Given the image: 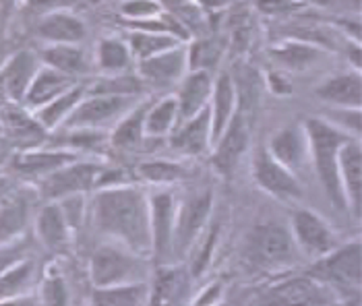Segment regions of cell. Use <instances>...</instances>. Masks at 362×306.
I'll use <instances>...</instances> for the list:
<instances>
[{
    "instance_id": "cell-1",
    "label": "cell",
    "mask_w": 362,
    "mask_h": 306,
    "mask_svg": "<svg viewBox=\"0 0 362 306\" xmlns=\"http://www.w3.org/2000/svg\"><path fill=\"white\" fill-rule=\"evenodd\" d=\"M93 225L137 254L151 252L149 201L135 187H104L91 203Z\"/></svg>"
},
{
    "instance_id": "cell-2",
    "label": "cell",
    "mask_w": 362,
    "mask_h": 306,
    "mask_svg": "<svg viewBox=\"0 0 362 306\" xmlns=\"http://www.w3.org/2000/svg\"><path fill=\"white\" fill-rule=\"evenodd\" d=\"M303 131L307 137L308 155L313 160V166L321 180L323 191L327 193L335 207L348 209L344 193H341V184H339L337 158H339L341 145L352 135L337 129L327 118H307L303 124Z\"/></svg>"
},
{
    "instance_id": "cell-3",
    "label": "cell",
    "mask_w": 362,
    "mask_h": 306,
    "mask_svg": "<svg viewBox=\"0 0 362 306\" xmlns=\"http://www.w3.org/2000/svg\"><path fill=\"white\" fill-rule=\"evenodd\" d=\"M108 167L98 162L73 160L54 172L37 178V195L46 201H58L62 196L87 193L93 187L104 184V174Z\"/></svg>"
},
{
    "instance_id": "cell-4",
    "label": "cell",
    "mask_w": 362,
    "mask_h": 306,
    "mask_svg": "<svg viewBox=\"0 0 362 306\" xmlns=\"http://www.w3.org/2000/svg\"><path fill=\"white\" fill-rule=\"evenodd\" d=\"M135 104L137 98L85 93L60 126L66 131H100L112 122H118Z\"/></svg>"
},
{
    "instance_id": "cell-5",
    "label": "cell",
    "mask_w": 362,
    "mask_h": 306,
    "mask_svg": "<svg viewBox=\"0 0 362 306\" xmlns=\"http://www.w3.org/2000/svg\"><path fill=\"white\" fill-rule=\"evenodd\" d=\"M214 207V193L209 189L197 191L185 199L174 211V236L172 249L178 252L187 251L205 232Z\"/></svg>"
},
{
    "instance_id": "cell-6",
    "label": "cell",
    "mask_w": 362,
    "mask_h": 306,
    "mask_svg": "<svg viewBox=\"0 0 362 306\" xmlns=\"http://www.w3.org/2000/svg\"><path fill=\"white\" fill-rule=\"evenodd\" d=\"M292 234L278 223L259 225L249 236V257L261 267H279L294 261Z\"/></svg>"
},
{
    "instance_id": "cell-7",
    "label": "cell",
    "mask_w": 362,
    "mask_h": 306,
    "mask_svg": "<svg viewBox=\"0 0 362 306\" xmlns=\"http://www.w3.org/2000/svg\"><path fill=\"white\" fill-rule=\"evenodd\" d=\"M139 273V259L129 249L100 247L91 259V279L98 288L133 283Z\"/></svg>"
},
{
    "instance_id": "cell-8",
    "label": "cell",
    "mask_w": 362,
    "mask_h": 306,
    "mask_svg": "<svg viewBox=\"0 0 362 306\" xmlns=\"http://www.w3.org/2000/svg\"><path fill=\"white\" fill-rule=\"evenodd\" d=\"M252 176L255 182L278 201L294 203L303 199V189L294 172L281 166L278 160L272 158L267 149H259L252 158Z\"/></svg>"
},
{
    "instance_id": "cell-9",
    "label": "cell",
    "mask_w": 362,
    "mask_h": 306,
    "mask_svg": "<svg viewBox=\"0 0 362 306\" xmlns=\"http://www.w3.org/2000/svg\"><path fill=\"white\" fill-rule=\"evenodd\" d=\"M292 240L300 251L308 257H325L337 249L334 230L327 222L310 211V209H296L292 213Z\"/></svg>"
},
{
    "instance_id": "cell-10",
    "label": "cell",
    "mask_w": 362,
    "mask_h": 306,
    "mask_svg": "<svg viewBox=\"0 0 362 306\" xmlns=\"http://www.w3.org/2000/svg\"><path fill=\"white\" fill-rule=\"evenodd\" d=\"M313 276L323 286H335L337 290H352L361 283V245L354 242L344 249H334L321 257V263Z\"/></svg>"
},
{
    "instance_id": "cell-11",
    "label": "cell",
    "mask_w": 362,
    "mask_h": 306,
    "mask_svg": "<svg viewBox=\"0 0 362 306\" xmlns=\"http://www.w3.org/2000/svg\"><path fill=\"white\" fill-rule=\"evenodd\" d=\"M187 46L178 44L170 50L160 54L149 56L137 62V75L145 87H158L166 89L170 85L180 83V79L187 75Z\"/></svg>"
},
{
    "instance_id": "cell-12",
    "label": "cell",
    "mask_w": 362,
    "mask_h": 306,
    "mask_svg": "<svg viewBox=\"0 0 362 306\" xmlns=\"http://www.w3.org/2000/svg\"><path fill=\"white\" fill-rule=\"evenodd\" d=\"M249 135H251V129H249L247 118L240 112H236L232 116L230 124L226 126V131L220 135V139L211 147V151H214L211 164L223 178H230L238 166V162L243 160V155L249 147Z\"/></svg>"
},
{
    "instance_id": "cell-13",
    "label": "cell",
    "mask_w": 362,
    "mask_h": 306,
    "mask_svg": "<svg viewBox=\"0 0 362 306\" xmlns=\"http://www.w3.org/2000/svg\"><path fill=\"white\" fill-rule=\"evenodd\" d=\"M40 66V58L31 50H19L0 62V95L11 104H23L28 87Z\"/></svg>"
},
{
    "instance_id": "cell-14",
    "label": "cell",
    "mask_w": 362,
    "mask_h": 306,
    "mask_svg": "<svg viewBox=\"0 0 362 306\" xmlns=\"http://www.w3.org/2000/svg\"><path fill=\"white\" fill-rule=\"evenodd\" d=\"M0 131L11 143H15L21 151L42 147L46 133L35 116L21 104H4L0 108Z\"/></svg>"
},
{
    "instance_id": "cell-15",
    "label": "cell",
    "mask_w": 362,
    "mask_h": 306,
    "mask_svg": "<svg viewBox=\"0 0 362 306\" xmlns=\"http://www.w3.org/2000/svg\"><path fill=\"white\" fill-rule=\"evenodd\" d=\"M174 195L170 191H158L149 199V230H151V251L162 261L172 251L174 236Z\"/></svg>"
},
{
    "instance_id": "cell-16",
    "label": "cell",
    "mask_w": 362,
    "mask_h": 306,
    "mask_svg": "<svg viewBox=\"0 0 362 306\" xmlns=\"http://www.w3.org/2000/svg\"><path fill=\"white\" fill-rule=\"evenodd\" d=\"M337 170H339V184L346 199V207L354 209L356 216H361L362 199V147L358 137H350L341 145L339 158H337Z\"/></svg>"
},
{
    "instance_id": "cell-17",
    "label": "cell",
    "mask_w": 362,
    "mask_h": 306,
    "mask_svg": "<svg viewBox=\"0 0 362 306\" xmlns=\"http://www.w3.org/2000/svg\"><path fill=\"white\" fill-rule=\"evenodd\" d=\"M170 147L187 158L203 155L211 149V122L209 110H201L193 118L176 124V129L170 133Z\"/></svg>"
},
{
    "instance_id": "cell-18",
    "label": "cell",
    "mask_w": 362,
    "mask_h": 306,
    "mask_svg": "<svg viewBox=\"0 0 362 306\" xmlns=\"http://www.w3.org/2000/svg\"><path fill=\"white\" fill-rule=\"evenodd\" d=\"M329 298L332 296L321 281L298 278L274 288L261 306H323Z\"/></svg>"
},
{
    "instance_id": "cell-19",
    "label": "cell",
    "mask_w": 362,
    "mask_h": 306,
    "mask_svg": "<svg viewBox=\"0 0 362 306\" xmlns=\"http://www.w3.org/2000/svg\"><path fill=\"white\" fill-rule=\"evenodd\" d=\"M178 85L180 89L174 95L178 104V124H180L207 108L214 89V75L211 71H187V75L180 79Z\"/></svg>"
},
{
    "instance_id": "cell-20",
    "label": "cell",
    "mask_w": 362,
    "mask_h": 306,
    "mask_svg": "<svg viewBox=\"0 0 362 306\" xmlns=\"http://www.w3.org/2000/svg\"><path fill=\"white\" fill-rule=\"evenodd\" d=\"M35 33L44 44H83L85 23L71 11H54L40 17Z\"/></svg>"
},
{
    "instance_id": "cell-21",
    "label": "cell",
    "mask_w": 362,
    "mask_h": 306,
    "mask_svg": "<svg viewBox=\"0 0 362 306\" xmlns=\"http://www.w3.org/2000/svg\"><path fill=\"white\" fill-rule=\"evenodd\" d=\"M77 83H79V79H73V77L56 71L52 66H46V64L40 62L21 106L28 108L29 112L37 110L40 106L48 104L50 100H54L64 91H69L71 87H75Z\"/></svg>"
},
{
    "instance_id": "cell-22",
    "label": "cell",
    "mask_w": 362,
    "mask_h": 306,
    "mask_svg": "<svg viewBox=\"0 0 362 306\" xmlns=\"http://www.w3.org/2000/svg\"><path fill=\"white\" fill-rule=\"evenodd\" d=\"M236 87L228 73H222L218 79H214L211 98L207 104L209 110V122H211V147L220 139L226 126L230 124L232 116L236 114Z\"/></svg>"
},
{
    "instance_id": "cell-23",
    "label": "cell",
    "mask_w": 362,
    "mask_h": 306,
    "mask_svg": "<svg viewBox=\"0 0 362 306\" xmlns=\"http://www.w3.org/2000/svg\"><path fill=\"white\" fill-rule=\"evenodd\" d=\"M31 213V195L28 191H6L0 196V245L17 240L25 230Z\"/></svg>"
},
{
    "instance_id": "cell-24",
    "label": "cell",
    "mask_w": 362,
    "mask_h": 306,
    "mask_svg": "<svg viewBox=\"0 0 362 306\" xmlns=\"http://www.w3.org/2000/svg\"><path fill=\"white\" fill-rule=\"evenodd\" d=\"M317 95L332 104L334 108H361L362 106V77L361 71L339 73L317 87Z\"/></svg>"
},
{
    "instance_id": "cell-25",
    "label": "cell",
    "mask_w": 362,
    "mask_h": 306,
    "mask_svg": "<svg viewBox=\"0 0 362 306\" xmlns=\"http://www.w3.org/2000/svg\"><path fill=\"white\" fill-rule=\"evenodd\" d=\"M37 58L42 64L52 66L73 79L87 75L91 66L81 44H46L37 52Z\"/></svg>"
},
{
    "instance_id": "cell-26",
    "label": "cell",
    "mask_w": 362,
    "mask_h": 306,
    "mask_svg": "<svg viewBox=\"0 0 362 306\" xmlns=\"http://www.w3.org/2000/svg\"><path fill=\"white\" fill-rule=\"evenodd\" d=\"M35 230L40 240L56 252H64L69 249V240H71V225L66 222L60 205L56 201H48L35 218Z\"/></svg>"
},
{
    "instance_id": "cell-27",
    "label": "cell",
    "mask_w": 362,
    "mask_h": 306,
    "mask_svg": "<svg viewBox=\"0 0 362 306\" xmlns=\"http://www.w3.org/2000/svg\"><path fill=\"white\" fill-rule=\"evenodd\" d=\"M267 151L281 166H286L290 172H296L308 155L307 137L303 126H286L278 131L269 141Z\"/></svg>"
},
{
    "instance_id": "cell-28",
    "label": "cell",
    "mask_w": 362,
    "mask_h": 306,
    "mask_svg": "<svg viewBox=\"0 0 362 306\" xmlns=\"http://www.w3.org/2000/svg\"><path fill=\"white\" fill-rule=\"evenodd\" d=\"M73 160H77V155L71 151H64V149H52L50 151V149L35 147V149L19 151L13 160V166L17 172L25 174V176L42 178V176L54 172V170L73 162Z\"/></svg>"
},
{
    "instance_id": "cell-29",
    "label": "cell",
    "mask_w": 362,
    "mask_h": 306,
    "mask_svg": "<svg viewBox=\"0 0 362 306\" xmlns=\"http://www.w3.org/2000/svg\"><path fill=\"white\" fill-rule=\"evenodd\" d=\"M83 95L85 85L77 83L75 87H71L69 91L60 93L58 98L50 100L44 106H40L37 110H33L31 114L35 116V120L42 124L44 131H54V129H60V124L66 120V116L73 112V108L81 102Z\"/></svg>"
},
{
    "instance_id": "cell-30",
    "label": "cell",
    "mask_w": 362,
    "mask_h": 306,
    "mask_svg": "<svg viewBox=\"0 0 362 306\" xmlns=\"http://www.w3.org/2000/svg\"><path fill=\"white\" fill-rule=\"evenodd\" d=\"M149 100H143L127 112L114 126L110 135V143L116 149H135L141 141L145 139V112L149 108Z\"/></svg>"
},
{
    "instance_id": "cell-31",
    "label": "cell",
    "mask_w": 362,
    "mask_h": 306,
    "mask_svg": "<svg viewBox=\"0 0 362 306\" xmlns=\"http://www.w3.org/2000/svg\"><path fill=\"white\" fill-rule=\"evenodd\" d=\"M178 124V104L176 95H166L158 102H151L145 112V137H168Z\"/></svg>"
},
{
    "instance_id": "cell-32",
    "label": "cell",
    "mask_w": 362,
    "mask_h": 306,
    "mask_svg": "<svg viewBox=\"0 0 362 306\" xmlns=\"http://www.w3.org/2000/svg\"><path fill=\"white\" fill-rule=\"evenodd\" d=\"M131 56L135 62L145 60L149 56L160 54L164 50H170L178 44H185L180 37L170 35V33H156V31H141V29H131L129 35L124 37Z\"/></svg>"
},
{
    "instance_id": "cell-33",
    "label": "cell",
    "mask_w": 362,
    "mask_h": 306,
    "mask_svg": "<svg viewBox=\"0 0 362 306\" xmlns=\"http://www.w3.org/2000/svg\"><path fill=\"white\" fill-rule=\"evenodd\" d=\"M95 64L104 75L127 73L133 64V56L127 42L118 37H104L95 48Z\"/></svg>"
},
{
    "instance_id": "cell-34",
    "label": "cell",
    "mask_w": 362,
    "mask_h": 306,
    "mask_svg": "<svg viewBox=\"0 0 362 306\" xmlns=\"http://www.w3.org/2000/svg\"><path fill=\"white\" fill-rule=\"evenodd\" d=\"M274 60L279 66H286L290 71H307L310 64H315L321 58V50L307 42H284L272 50Z\"/></svg>"
},
{
    "instance_id": "cell-35",
    "label": "cell",
    "mask_w": 362,
    "mask_h": 306,
    "mask_svg": "<svg viewBox=\"0 0 362 306\" xmlns=\"http://www.w3.org/2000/svg\"><path fill=\"white\" fill-rule=\"evenodd\" d=\"M145 85L139 75L131 73H116V75H104L89 87L85 85V93L91 95H127V98H139Z\"/></svg>"
},
{
    "instance_id": "cell-36",
    "label": "cell",
    "mask_w": 362,
    "mask_h": 306,
    "mask_svg": "<svg viewBox=\"0 0 362 306\" xmlns=\"http://www.w3.org/2000/svg\"><path fill=\"white\" fill-rule=\"evenodd\" d=\"M143 298V288L139 283H127V286H110L100 288L93 294L95 306H139Z\"/></svg>"
},
{
    "instance_id": "cell-37",
    "label": "cell",
    "mask_w": 362,
    "mask_h": 306,
    "mask_svg": "<svg viewBox=\"0 0 362 306\" xmlns=\"http://www.w3.org/2000/svg\"><path fill=\"white\" fill-rule=\"evenodd\" d=\"M185 174L187 170L180 164L166 160H151V162H143L139 166V176L151 184H174L180 178H185Z\"/></svg>"
},
{
    "instance_id": "cell-38",
    "label": "cell",
    "mask_w": 362,
    "mask_h": 306,
    "mask_svg": "<svg viewBox=\"0 0 362 306\" xmlns=\"http://www.w3.org/2000/svg\"><path fill=\"white\" fill-rule=\"evenodd\" d=\"M33 273V263L31 261H19L13 267H8L2 276H0V300H11L15 298L31 279Z\"/></svg>"
},
{
    "instance_id": "cell-39",
    "label": "cell",
    "mask_w": 362,
    "mask_h": 306,
    "mask_svg": "<svg viewBox=\"0 0 362 306\" xmlns=\"http://www.w3.org/2000/svg\"><path fill=\"white\" fill-rule=\"evenodd\" d=\"M220 60V48L214 42H195L187 46V64L189 71H211Z\"/></svg>"
},
{
    "instance_id": "cell-40",
    "label": "cell",
    "mask_w": 362,
    "mask_h": 306,
    "mask_svg": "<svg viewBox=\"0 0 362 306\" xmlns=\"http://www.w3.org/2000/svg\"><path fill=\"white\" fill-rule=\"evenodd\" d=\"M164 8L158 0H124L120 4V15L129 21H143L162 15Z\"/></svg>"
},
{
    "instance_id": "cell-41",
    "label": "cell",
    "mask_w": 362,
    "mask_h": 306,
    "mask_svg": "<svg viewBox=\"0 0 362 306\" xmlns=\"http://www.w3.org/2000/svg\"><path fill=\"white\" fill-rule=\"evenodd\" d=\"M23 252H25V245L23 242H6V245H0V276L13 267L15 263H19L23 259Z\"/></svg>"
},
{
    "instance_id": "cell-42",
    "label": "cell",
    "mask_w": 362,
    "mask_h": 306,
    "mask_svg": "<svg viewBox=\"0 0 362 306\" xmlns=\"http://www.w3.org/2000/svg\"><path fill=\"white\" fill-rule=\"evenodd\" d=\"M79 2L81 0H29V8L40 15H46L54 11H71Z\"/></svg>"
},
{
    "instance_id": "cell-43",
    "label": "cell",
    "mask_w": 362,
    "mask_h": 306,
    "mask_svg": "<svg viewBox=\"0 0 362 306\" xmlns=\"http://www.w3.org/2000/svg\"><path fill=\"white\" fill-rule=\"evenodd\" d=\"M46 300L50 306H64V290H62V281L52 279L46 286Z\"/></svg>"
},
{
    "instance_id": "cell-44",
    "label": "cell",
    "mask_w": 362,
    "mask_h": 306,
    "mask_svg": "<svg viewBox=\"0 0 362 306\" xmlns=\"http://www.w3.org/2000/svg\"><path fill=\"white\" fill-rule=\"evenodd\" d=\"M218 298H220V286H211V288L199 298V305L197 306H214Z\"/></svg>"
},
{
    "instance_id": "cell-45",
    "label": "cell",
    "mask_w": 362,
    "mask_h": 306,
    "mask_svg": "<svg viewBox=\"0 0 362 306\" xmlns=\"http://www.w3.org/2000/svg\"><path fill=\"white\" fill-rule=\"evenodd\" d=\"M0 306H31L28 298H11V300H0Z\"/></svg>"
},
{
    "instance_id": "cell-46",
    "label": "cell",
    "mask_w": 362,
    "mask_h": 306,
    "mask_svg": "<svg viewBox=\"0 0 362 306\" xmlns=\"http://www.w3.org/2000/svg\"><path fill=\"white\" fill-rule=\"evenodd\" d=\"M6 191H8V187H6V180H4V178H0V196L4 195Z\"/></svg>"
}]
</instances>
